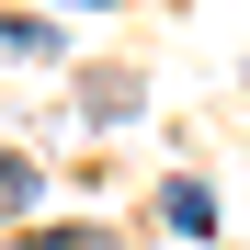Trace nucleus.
Segmentation results:
<instances>
[{
    "mask_svg": "<svg viewBox=\"0 0 250 250\" xmlns=\"http://www.w3.org/2000/svg\"><path fill=\"white\" fill-rule=\"evenodd\" d=\"M159 216H171L182 239H205V228H216V205H205V182H171V193H159Z\"/></svg>",
    "mask_w": 250,
    "mask_h": 250,
    "instance_id": "obj_1",
    "label": "nucleus"
}]
</instances>
